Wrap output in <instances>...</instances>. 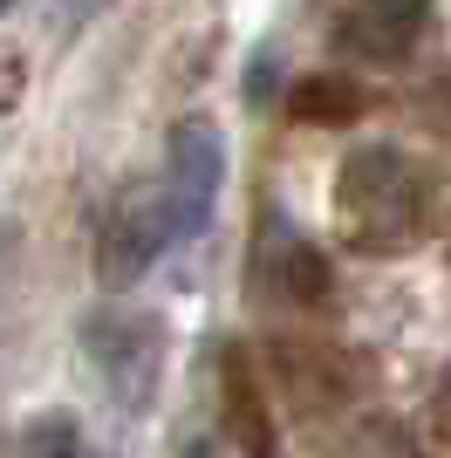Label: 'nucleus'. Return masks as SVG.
Here are the masks:
<instances>
[{"instance_id": "1", "label": "nucleus", "mask_w": 451, "mask_h": 458, "mask_svg": "<svg viewBox=\"0 0 451 458\" xmlns=\"http://www.w3.org/2000/svg\"><path fill=\"white\" fill-rule=\"evenodd\" d=\"M82 356L96 363L103 390H110L123 411H144L157 397V377H165V322L150 308H89L82 315Z\"/></svg>"}, {"instance_id": "2", "label": "nucleus", "mask_w": 451, "mask_h": 458, "mask_svg": "<svg viewBox=\"0 0 451 458\" xmlns=\"http://www.w3.org/2000/svg\"><path fill=\"white\" fill-rule=\"evenodd\" d=\"M336 206H342V219H349L356 240L383 247V219H390L396 233L417 226L424 185H417V172H411V157H404V151L370 144V151H349V165H342V178H336Z\"/></svg>"}, {"instance_id": "3", "label": "nucleus", "mask_w": 451, "mask_h": 458, "mask_svg": "<svg viewBox=\"0 0 451 458\" xmlns=\"http://www.w3.org/2000/svg\"><path fill=\"white\" fill-rule=\"evenodd\" d=\"M219 178H226V137L212 116H185L171 131V165H165V212L171 233L191 240V233L212 226V206H219Z\"/></svg>"}, {"instance_id": "4", "label": "nucleus", "mask_w": 451, "mask_h": 458, "mask_svg": "<svg viewBox=\"0 0 451 458\" xmlns=\"http://www.w3.org/2000/svg\"><path fill=\"white\" fill-rule=\"evenodd\" d=\"M171 212H165V191H131L103 212V233H96V274L103 287H131L137 274L171 247Z\"/></svg>"}, {"instance_id": "5", "label": "nucleus", "mask_w": 451, "mask_h": 458, "mask_svg": "<svg viewBox=\"0 0 451 458\" xmlns=\"http://www.w3.org/2000/svg\"><path fill=\"white\" fill-rule=\"evenodd\" d=\"M424 14H431V0H356L349 21H342V41L370 62H396L417 41Z\"/></svg>"}, {"instance_id": "6", "label": "nucleus", "mask_w": 451, "mask_h": 458, "mask_svg": "<svg viewBox=\"0 0 451 458\" xmlns=\"http://www.w3.org/2000/svg\"><path fill=\"white\" fill-rule=\"evenodd\" d=\"M287 110H294V123H349L362 110V89L349 76H301L287 89Z\"/></svg>"}, {"instance_id": "7", "label": "nucleus", "mask_w": 451, "mask_h": 458, "mask_svg": "<svg viewBox=\"0 0 451 458\" xmlns=\"http://www.w3.org/2000/svg\"><path fill=\"white\" fill-rule=\"evenodd\" d=\"M28 458H89V452H82V431L69 418H41L28 424Z\"/></svg>"}, {"instance_id": "8", "label": "nucleus", "mask_w": 451, "mask_h": 458, "mask_svg": "<svg viewBox=\"0 0 451 458\" xmlns=\"http://www.w3.org/2000/svg\"><path fill=\"white\" fill-rule=\"evenodd\" d=\"M287 287H294V301H321L328 294V267H321V253L315 247H287Z\"/></svg>"}, {"instance_id": "9", "label": "nucleus", "mask_w": 451, "mask_h": 458, "mask_svg": "<svg viewBox=\"0 0 451 458\" xmlns=\"http://www.w3.org/2000/svg\"><path fill=\"white\" fill-rule=\"evenodd\" d=\"M14 260H21V233L0 226V308H7V287H14Z\"/></svg>"}, {"instance_id": "10", "label": "nucleus", "mask_w": 451, "mask_h": 458, "mask_svg": "<svg viewBox=\"0 0 451 458\" xmlns=\"http://www.w3.org/2000/svg\"><path fill=\"white\" fill-rule=\"evenodd\" d=\"M431 123L451 137V82H438V89H431Z\"/></svg>"}, {"instance_id": "11", "label": "nucleus", "mask_w": 451, "mask_h": 458, "mask_svg": "<svg viewBox=\"0 0 451 458\" xmlns=\"http://www.w3.org/2000/svg\"><path fill=\"white\" fill-rule=\"evenodd\" d=\"M246 89H253V96H267V89H274V62H253V76H246Z\"/></svg>"}, {"instance_id": "12", "label": "nucleus", "mask_w": 451, "mask_h": 458, "mask_svg": "<svg viewBox=\"0 0 451 458\" xmlns=\"http://www.w3.org/2000/svg\"><path fill=\"white\" fill-rule=\"evenodd\" d=\"M0 14H7V0H0Z\"/></svg>"}]
</instances>
